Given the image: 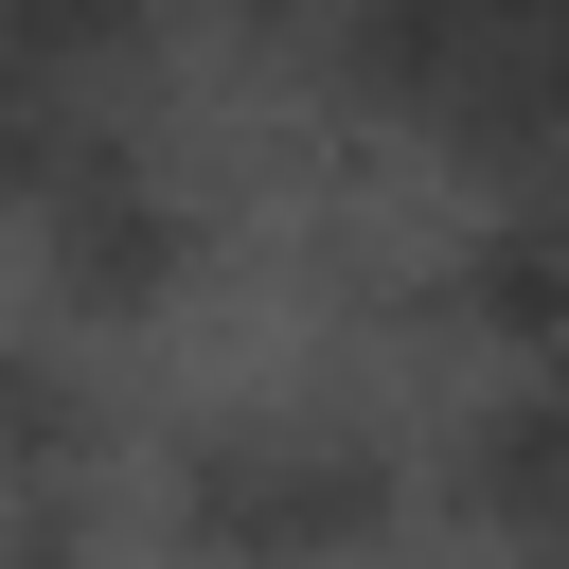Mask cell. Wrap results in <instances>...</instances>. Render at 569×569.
Listing matches in <instances>:
<instances>
[{"label": "cell", "instance_id": "1", "mask_svg": "<svg viewBox=\"0 0 569 569\" xmlns=\"http://www.w3.org/2000/svg\"><path fill=\"white\" fill-rule=\"evenodd\" d=\"M391 533V462L356 427H213L178 462V551L213 569H338Z\"/></svg>", "mask_w": 569, "mask_h": 569}]
</instances>
